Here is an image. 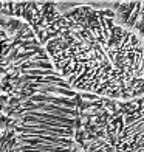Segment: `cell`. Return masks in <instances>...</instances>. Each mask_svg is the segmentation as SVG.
I'll use <instances>...</instances> for the list:
<instances>
[{"mask_svg":"<svg viewBox=\"0 0 144 152\" xmlns=\"http://www.w3.org/2000/svg\"><path fill=\"white\" fill-rule=\"evenodd\" d=\"M53 70L73 92L95 98H144V39L107 3L17 5Z\"/></svg>","mask_w":144,"mask_h":152,"instance_id":"cell-1","label":"cell"},{"mask_svg":"<svg viewBox=\"0 0 144 152\" xmlns=\"http://www.w3.org/2000/svg\"><path fill=\"white\" fill-rule=\"evenodd\" d=\"M71 152H144V98L79 95Z\"/></svg>","mask_w":144,"mask_h":152,"instance_id":"cell-2","label":"cell"},{"mask_svg":"<svg viewBox=\"0 0 144 152\" xmlns=\"http://www.w3.org/2000/svg\"><path fill=\"white\" fill-rule=\"evenodd\" d=\"M110 6L122 22L144 39V2H110Z\"/></svg>","mask_w":144,"mask_h":152,"instance_id":"cell-3","label":"cell"}]
</instances>
